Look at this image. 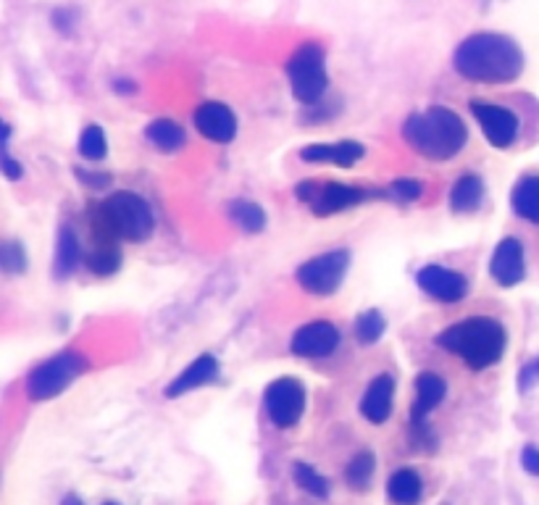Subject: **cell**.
Returning a JSON list of instances; mask_svg holds the SVG:
<instances>
[{
    "mask_svg": "<svg viewBox=\"0 0 539 505\" xmlns=\"http://www.w3.org/2000/svg\"><path fill=\"white\" fill-rule=\"evenodd\" d=\"M284 77H287L290 95L298 100L300 108L316 106L321 100H327L329 90H332V77H329L324 45L316 43V40L300 43L284 64Z\"/></svg>",
    "mask_w": 539,
    "mask_h": 505,
    "instance_id": "cell-6",
    "label": "cell"
},
{
    "mask_svg": "<svg viewBox=\"0 0 539 505\" xmlns=\"http://www.w3.org/2000/svg\"><path fill=\"white\" fill-rule=\"evenodd\" d=\"M511 332L490 313H469L450 321L434 335V348L455 358L471 374L497 369L508 356Z\"/></svg>",
    "mask_w": 539,
    "mask_h": 505,
    "instance_id": "cell-1",
    "label": "cell"
},
{
    "mask_svg": "<svg viewBox=\"0 0 539 505\" xmlns=\"http://www.w3.org/2000/svg\"><path fill=\"white\" fill-rule=\"evenodd\" d=\"M450 395V382L445 374L434 369H424L413 377L411 406H408V421H426L445 406Z\"/></svg>",
    "mask_w": 539,
    "mask_h": 505,
    "instance_id": "cell-18",
    "label": "cell"
},
{
    "mask_svg": "<svg viewBox=\"0 0 539 505\" xmlns=\"http://www.w3.org/2000/svg\"><path fill=\"white\" fill-rule=\"evenodd\" d=\"M87 369H90V361H87L82 350H58L50 358L37 363L35 369L27 374L29 400L32 403H48V400L64 395Z\"/></svg>",
    "mask_w": 539,
    "mask_h": 505,
    "instance_id": "cell-8",
    "label": "cell"
},
{
    "mask_svg": "<svg viewBox=\"0 0 539 505\" xmlns=\"http://www.w3.org/2000/svg\"><path fill=\"white\" fill-rule=\"evenodd\" d=\"M537 387H539V356H534L518 369L516 390L518 395H529V392L537 390Z\"/></svg>",
    "mask_w": 539,
    "mask_h": 505,
    "instance_id": "cell-36",
    "label": "cell"
},
{
    "mask_svg": "<svg viewBox=\"0 0 539 505\" xmlns=\"http://www.w3.org/2000/svg\"><path fill=\"white\" fill-rule=\"evenodd\" d=\"M50 22H53V27H56L61 35H71L74 27H77V14H74L71 8H56L53 16H50Z\"/></svg>",
    "mask_w": 539,
    "mask_h": 505,
    "instance_id": "cell-38",
    "label": "cell"
},
{
    "mask_svg": "<svg viewBox=\"0 0 539 505\" xmlns=\"http://www.w3.org/2000/svg\"><path fill=\"white\" fill-rule=\"evenodd\" d=\"M111 90H114L119 98H132V95L140 93V85H137V79L132 77H114L111 79Z\"/></svg>",
    "mask_w": 539,
    "mask_h": 505,
    "instance_id": "cell-39",
    "label": "cell"
},
{
    "mask_svg": "<svg viewBox=\"0 0 539 505\" xmlns=\"http://www.w3.org/2000/svg\"><path fill=\"white\" fill-rule=\"evenodd\" d=\"M227 219L245 237H258L269 227V211L256 198H232L227 203Z\"/></svg>",
    "mask_w": 539,
    "mask_h": 505,
    "instance_id": "cell-24",
    "label": "cell"
},
{
    "mask_svg": "<svg viewBox=\"0 0 539 505\" xmlns=\"http://www.w3.org/2000/svg\"><path fill=\"white\" fill-rule=\"evenodd\" d=\"M345 345V332L332 319H308L292 329L287 350L292 358L308 363L332 361Z\"/></svg>",
    "mask_w": 539,
    "mask_h": 505,
    "instance_id": "cell-11",
    "label": "cell"
},
{
    "mask_svg": "<svg viewBox=\"0 0 539 505\" xmlns=\"http://www.w3.org/2000/svg\"><path fill=\"white\" fill-rule=\"evenodd\" d=\"M429 193V182L424 177H398L384 185V200L392 206H416Z\"/></svg>",
    "mask_w": 539,
    "mask_h": 505,
    "instance_id": "cell-30",
    "label": "cell"
},
{
    "mask_svg": "<svg viewBox=\"0 0 539 505\" xmlns=\"http://www.w3.org/2000/svg\"><path fill=\"white\" fill-rule=\"evenodd\" d=\"M511 211L516 219L539 227V174L526 171L511 187Z\"/></svg>",
    "mask_w": 539,
    "mask_h": 505,
    "instance_id": "cell-27",
    "label": "cell"
},
{
    "mask_svg": "<svg viewBox=\"0 0 539 505\" xmlns=\"http://www.w3.org/2000/svg\"><path fill=\"white\" fill-rule=\"evenodd\" d=\"M429 498V484L419 466H398L384 479L387 505H424Z\"/></svg>",
    "mask_w": 539,
    "mask_h": 505,
    "instance_id": "cell-19",
    "label": "cell"
},
{
    "mask_svg": "<svg viewBox=\"0 0 539 505\" xmlns=\"http://www.w3.org/2000/svg\"><path fill=\"white\" fill-rule=\"evenodd\" d=\"M387 327H390V321H387L382 308L371 306L355 313L353 324H350V335H353L355 345L376 348L384 340V335H387Z\"/></svg>",
    "mask_w": 539,
    "mask_h": 505,
    "instance_id": "cell-28",
    "label": "cell"
},
{
    "mask_svg": "<svg viewBox=\"0 0 539 505\" xmlns=\"http://www.w3.org/2000/svg\"><path fill=\"white\" fill-rule=\"evenodd\" d=\"M405 440H408V450L416 456H434L440 450V434H437L432 419L408 421Z\"/></svg>",
    "mask_w": 539,
    "mask_h": 505,
    "instance_id": "cell-31",
    "label": "cell"
},
{
    "mask_svg": "<svg viewBox=\"0 0 539 505\" xmlns=\"http://www.w3.org/2000/svg\"><path fill=\"white\" fill-rule=\"evenodd\" d=\"M142 137L150 148L161 153V156H177L190 143V132L182 121L171 119V116H156L142 127Z\"/></svg>",
    "mask_w": 539,
    "mask_h": 505,
    "instance_id": "cell-22",
    "label": "cell"
},
{
    "mask_svg": "<svg viewBox=\"0 0 539 505\" xmlns=\"http://www.w3.org/2000/svg\"><path fill=\"white\" fill-rule=\"evenodd\" d=\"M221 377H224V369H221V358L211 350H203L198 356L187 363L185 369H179L174 377L169 379V385L164 387L166 400H182L187 395L198 390H206V387L219 385Z\"/></svg>",
    "mask_w": 539,
    "mask_h": 505,
    "instance_id": "cell-16",
    "label": "cell"
},
{
    "mask_svg": "<svg viewBox=\"0 0 539 505\" xmlns=\"http://www.w3.org/2000/svg\"><path fill=\"white\" fill-rule=\"evenodd\" d=\"M469 116L474 119L476 127H479L487 145L495 150H513L518 145V140H521V132H524L521 116H518L511 106L497 103V100L471 98Z\"/></svg>",
    "mask_w": 539,
    "mask_h": 505,
    "instance_id": "cell-12",
    "label": "cell"
},
{
    "mask_svg": "<svg viewBox=\"0 0 539 505\" xmlns=\"http://www.w3.org/2000/svg\"><path fill=\"white\" fill-rule=\"evenodd\" d=\"M263 419L277 432H292L303 424L308 413V387L295 374L274 377L261 392Z\"/></svg>",
    "mask_w": 539,
    "mask_h": 505,
    "instance_id": "cell-9",
    "label": "cell"
},
{
    "mask_svg": "<svg viewBox=\"0 0 539 505\" xmlns=\"http://www.w3.org/2000/svg\"><path fill=\"white\" fill-rule=\"evenodd\" d=\"M290 479H292V484L303 492L305 498L313 500V503H329V500H332V492H334L332 479H329L319 466H313L311 461H303V458L292 461Z\"/></svg>",
    "mask_w": 539,
    "mask_h": 505,
    "instance_id": "cell-25",
    "label": "cell"
},
{
    "mask_svg": "<svg viewBox=\"0 0 539 505\" xmlns=\"http://www.w3.org/2000/svg\"><path fill=\"white\" fill-rule=\"evenodd\" d=\"M61 505H85V500L79 498L77 492H66L64 498H61Z\"/></svg>",
    "mask_w": 539,
    "mask_h": 505,
    "instance_id": "cell-40",
    "label": "cell"
},
{
    "mask_svg": "<svg viewBox=\"0 0 539 505\" xmlns=\"http://www.w3.org/2000/svg\"><path fill=\"white\" fill-rule=\"evenodd\" d=\"M340 114H342L340 100L327 98V100H321V103H316V106L303 108L300 119H303L305 127H327V124H332V121Z\"/></svg>",
    "mask_w": 539,
    "mask_h": 505,
    "instance_id": "cell-33",
    "label": "cell"
},
{
    "mask_svg": "<svg viewBox=\"0 0 539 505\" xmlns=\"http://www.w3.org/2000/svg\"><path fill=\"white\" fill-rule=\"evenodd\" d=\"M376 474H379V456L371 448H361L342 466V484L355 495H366L374 490Z\"/></svg>",
    "mask_w": 539,
    "mask_h": 505,
    "instance_id": "cell-23",
    "label": "cell"
},
{
    "mask_svg": "<svg viewBox=\"0 0 539 505\" xmlns=\"http://www.w3.org/2000/svg\"><path fill=\"white\" fill-rule=\"evenodd\" d=\"M524 69V50L503 32H474L463 37L453 50V72L469 85H513L521 79Z\"/></svg>",
    "mask_w": 539,
    "mask_h": 505,
    "instance_id": "cell-2",
    "label": "cell"
},
{
    "mask_svg": "<svg viewBox=\"0 0 539 505\" xmlns=\"http://www.w3.org/2000/svg\"><path fill=\"white\" fill-rule=\"evenodd\" d=\"M369 156V145L353 137L340 140H316L298 148V161L305 166H334V169L350 171Z\"/></svg>",
    "mask_w": 539,
    "mask_h": 505,
    "instance_id": "cell-14",
    "label": "cell"
},
{
    "mask_svg": "<svg viewBox=\"0 0 539 505\" xmlns=\"http://www.w3.org/2000/svg\"><path fill=\"white\" fill-rule=\"evenodd\" d=\"M292 195L313 219H334L369 206L374 200H384V185L308 177L292 187Z\"/></svg>",
    "mask_w": 539,
    "mask_h": 505,
    "instance_id": "cell-5",
    "label": "cell"
},
{
    "mask_svg": "<svg viewBox=\"0 0 539 505\" xmlns=\"http://www.w3.org/2000/svg\"><path fill=\"white\" fill-rule=\"evenodd\" d=\"M403 143L429 164H450L461 158L471 143V127L455 108L445 103L411 111L400 124Z\"/></svg>",
    "mask_w": 539,
    "mask_h": 505,
    "instance_id": "cell-3",
    "label": "cell"
},
{
    "mask_svg": "<svg viewBox=\"0 0 539 505\" xmlns=\"http://www.w3.org/2000/svg\"><path fill=\"white\" fill-rule=\"evenodd\" d=\"M413 285L426 300L447 308L466 303L471 298V290H474L466 271L455 269L450 264H440V261H429V264H421L413 271Z\"/></svg>",
    "mask_w": 539,
    "mask_h": 505,
    "instance_id": "cell-10",
    "label": "cell"
},
{
    "mask_svg": "<svg viewBox=\"0 0 539 505\" xmlns=\"http://www.w3.org/2000/svg\"><path fill=\"white\" fill-rule=\"evenodd\" d=\"M29 266L27 250L19 240H3L0 242V269L6 274H24Z\"/></svg>",
    "mask_w": 539,
    "mask_h": 505,
    "instance_id": "cell-34",
    "label": "cell"
},
{
    "mask_svg": "<svg viewBox=\"0 0 539 505\" xmlns=\"http://www.w3.org/2000/svg\"><path fill=\"white\" fill-rule=\"evenodd\" d=\"M353 266V250L345 245L321 250L295 266V285L313 300H329L342 290Z\"/></svg>",
    "mask_w": 539,
    "mask_h": 505,
    "instance_id": "cell-7",
    "label": "cell"
},
{
    "mask_svg": "<svg viewBox=\"0 0 539 505\" xmlns=\"http://www.w3.org/2000/svg\"><path fill=\"white\" fill-rule=\"evenodd\" d=\"M124 269V245L114 240H95L85 250V271L95 279H111Z\"/></svg>",
    "mask_w": 539,
    "mask_h": 505,
    "instance_id": "cell-26",
    "label": "cell"
},
{
    "mask_svg": "<svg viewBox=\"0 0 539 505\" xmlns=\"http://www.w3.org/2000/svg\"><path fill=\"white\" fill-rule=\"evenodd\" d=\"M487 200V179L479 171H461L447 187V208L453 216H474Z\"/></svg>",
    "mask_w": 539,
    "mask_h": 505,
    "instance_id": "cell-20",
    "label": "cell"
},
{
    "mask_svg": "<svg viewBox=\"0 0 539 505\" xmlns=\"http://www.w3.org/2000/svg\"><path fill=\"white\" fill-rule=\"evenodd\" d=\"M77 153L85 164H103L108 153H111V140H108L106 127L98 124V121L85 124L77 137Z\"/></svg>",
    "mask_w": 539,
    "mask_h": 505,
    "instance_id": "cell-29",
    "label": "cell"
},
{
    "mask_svg": "<svg viewBox=\"0 0 539 505\" xmlns=\"http://www.w3.org/2000/svg\"><path fill=\"white\" fill-rule=\"evenodd\" d=\"M87 224H90V235L95 240L142 245L156 235L158 214L153 203L137 190H111L90 203Z\"/></svg>",
    "mask_w": 539,
    "mask_h": 505,
    "instance_id": "cell-4",
    "label": "cell"
},
{
    "mask_svg": "<svg viewBox=\"0 0 539 505\" xmlns=\"http://www.w3.org/2000/svg\"><path fill=\"white\" fill-rule=\"evenodd\" d=\"M395 398H398V374L390 369L376 371L358 398V416L369 427H384L395 416Z\"/></svg>",
    "mask_w": 539,
    "mask_h": 505,
    "instance_id": "cell-15",
    "label": "cell"
},
{
    "mask_svg": "<svg viewBox=\"0 0 539 505\" xmlns=\"http://www.w3.org/2000/svg\"><path fill=\"white\" fill-rule=\"evenodd\" d=\"M445 505H450V503H445Z\"/></svg>",
    "mask_w": 539,
    "mask_h": 505,
    "instance_id": "cell-42",
    "label": "cell"
},
{
    "mask_svg": "<svg viewBox=\"0 0 539 505\" xmlns=\"http://www.w3.org/2000/svg\"><path fill=\"white\" fill-rule=\"evenodd\" d=\"M74 177L85 190L90 193L106 195L114 190V174L106 169H98V166H74Z\"/></svg>",
    "mask_w": 539,
    "mask_h": 505,
    "instance_id": "cell-32",
    "label": "cell"
},
{
    "mask_svg": "<svg viewBox=\"0 0 539 505\" xmlns=\"http://www.w3.org/2000/svg\"><path fill=\"white\" fill-rule=\"evenodd\" d=\"M85 245L79 237L74 224H61L56 235V250H53V277L66 282L77 274L79 269H85Z\"/></svg>",
    "mask_w": 539,
    "mask_h": 505,
    "instance_id": "cell-21",
    "label": "cell"
},
{
    "mask_svg": "<svg viewBox=\"0 0 539 505\" xmlns=\"http://www.w3.org/2000/svg\"><path fill=\"white\" fill-rule=\"evenodd\" d=\"M190 124L206 143L221 145V148H227L240 137V116L227 100H200L198 106L192 108Z\"/></svg>",
    "mask_w": 539,
    "mask_h": 505,
    "instance_id": "cell-13",
    "label": "cell"
},
{
    "mask_svg": "<svg viewBox=\"0 0 539 505\" xmlns=\"http://www.w3.org/2000/svg\"><path fill=\"white\" fill-rule=\"evenodd\" d=\"M526 245L516 235H508L495 242L487 261V274L500 290H513L526 279Z\"/></svg>",
    "mask_w": 539,
    "mask_h": 505,
    "instance_id": "cell-17",
    "label": "cell"
},
{
    "mask_svg": "<svg viewBox=\"0 0 539 505\" xmlns=\"http://www.w3.org/2000/svg\"><path fill=\"white\" fill-rule=\"evenodd\" d=\"M100 505H124V503H121V500H103Z\"/></svg>",
    "mask_w": 539,
    "mask_h": 505,
    "instance_id": "cell-41",
    "label": "cell"
},
{
    "mask_svg": "<svg viewBox=\"0 0 539 505\" xmlns=\"http://www.w3.org/2000/svg\"><path fill=\"white\" fill-rule=\"evenodd\" d=\"M8 140H11V124L0 119V174L11 182L24 177V166L22 161H16L8 150Z\"/></svg>",
    "mask_w": 539,
    "mask_h": 505,
    "instance_id": "cell-35",
    "label": "cell"
},
{
    "mask_svg": "<svg viewBox=\"0 0 539 505\" xmlns=\"http://www.w3.org/2000/svg\"><path fill=\"white\" fill-rule=\"evenodd\" d=\"M518 463H521V469H524L529 477L539 479V445H534V442L524 445L521 453H518Z\"/></svg>",
    "mask_w": 539,
    "mask_h": 505,
    "instance_id": "cell-37",
    "label": "cell"
}]
</instances>
